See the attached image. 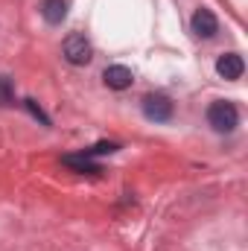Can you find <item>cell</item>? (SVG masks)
Masks as SVG:
<instances>
[{
	"instance_id": "8fae6325",
	"label": "cell",
	"mask_w": 248,
	"mask_h": 251,
	"mask_svg": "<svg viewBox=\"0 0 248 251\" xmlns=\"http://www.w3.org/2000/svg\"><path fill=\"white\" fill-rule=\"evenodd\" d=\"M24 105H26V111H29L32 117H38V120H41L44 126H50V117H47V114L41 111V105H38L35 100H24Z\"/></svg>"
},
{
	"instance_id": "5b68a950",
	"label": "cell",
	"mask_w": 248,
	"mask_h": 251,
	"mask_svg": "<svg viewBox=\"0 0 248 251\" xmlns=\"http://www.w3.org/2000/svg\"><path fill=\"white\" fill-rule=\"evenodd\" d=\"M102 79H105V85H108L111 91H125V88H131V82H134V76H131V70H128L125 64H111V67H105Z\"/></svg>"
},
{
	"instance_id": "52a82bcc",
	"label": "cell",
	"mask_w": 248,
	"mask_h": 251,
	"mask_svg": "<svg viewBox=\"0 0 248 251\" xmlns=\"http://www.w3.org/2000/svg\"><path fill=\"white\" fill-rule=\"evenodd\" d=\"M41 15L47 24H62L67 18V0H44L41 3Z\"/></svg>"
},
{
	"instance_id": "3957f363",
	"label": "cell",
	"mask_w": 248,
	"mask_h": 251,
	"mask_svg": "<svg viewBox=\"0 0 248 251\" xmlns=\"http://www.w3.org/2000/svg\"><path fill=\"white\" fill-rule=\"evenodd\" d=\"M143 114H146L149 120H155V123H167V120L173 117V102H170V97H164V94H149V97H143Z\"/></svg>"
},
{
	"instance_id": "277c9868",
	"label": "cell",
	"mask_w": 248,
	"mask_h": 251,
	"mask_svg": "<svg viewBox=\"0 0 248 251\" xmlns=\"http://www.w3.org/2000/svg\"><path fill=\"white\" fill-rule=\"evenodd\" d=\"M190 26H193V32H196L198 38H213L216 29H219V21H216V15H213L210 9H196Z\"/></svg>"
},
{
	"instance_id": "9c48e42d",
	"label": "cell",
	"mask_w": 248,
	"mask_h": 251,
	"mask_svg": "<svg viewBox=\"0 0 248 251\" xmlns=\"http://www.w3.org/2000/svg\"><path fill=\"white\" fill-rule=\"evenodd\" d=\"M15 102V88L9 76H0V105H12Z\"/></svg>"
},
{
	"instance_id": "6da1fadb",
	"label": "cell",
	"mask_w": 248,
	"mask_h": 251,
	"mask_svg": "<svg viewBox=\"0 0 248 251\" xmlns=\"http://www.w3.org/2000/svg\"><path fill=\"white\" fill-rule=\"evenodd\" d=\"M207 123L213 126L216 131H234L237 123H240V114H237L234 102L219 100V102H213V105L207 108Z\"/></svg>"
},
{
	"instance_id": "8992f818",
	"label": "cell",
	"mask_w": 248,
	"mask_h": 251,
	"mask_svg": "<svg viewBox=\"0 0 248 251\" xmlns=\"http://www.w3.org/2000/svg\"><path fill=\"white\" fill-rule=\"evenodd\" d=\"M243 70H246V62H243V56H237V53H225V56H219V62H216V73H219L222 79H240Z\"/></svg>"
},
{
	"instance_id": "30bf717a",
	"label": "cell",
	"mask_w": 248,
	"mask_h": 251,
	"mask_svg": "<svg viewBox=\"0 0 248 251\" xmlns=\"http://www.w3.org/2000/svg\"><path fill=\"white\" fill-rule=\"evenodd\" d=\"M120 146L117 143H97V146H91V149H85L82 155H88V158H94V155H111V152H117Z\"/></svg>"
},
{
	"instance_id": "ba28073f",
	"label": "cell",
	"mask_w": 248,
	"mask_h": 251,
	"mask_svg": "<svg viewBox=\"0 0 248 251\" xmlns=\"http://www.w3.org/2000/svg\"><path fill=\"white\" fill-rule=\"evenodd\" d=\"M62 164L73 167V170H79V173H99V170H97V164H94L88 155H64Z\"/></svg>"
},
{
	"instance_id": "7a4b0ae2",
	"label": "cell",
	"mask_w": 248,
	"mask_h": 251,
	"mask_svg": "<svg viewBox=\"0 0 248 251\" xmlns=\"http://www.w3.org/2000/svg\"><path fill=\"white\" fill-rule=\"evenodd\" d=\"M62 53H64V59L70 64H76V67H82V64H88L91 62V41L85 38V35H79V32H73V35H67L64 38V44H62Z\"/></svg>"
}]
</instances>
